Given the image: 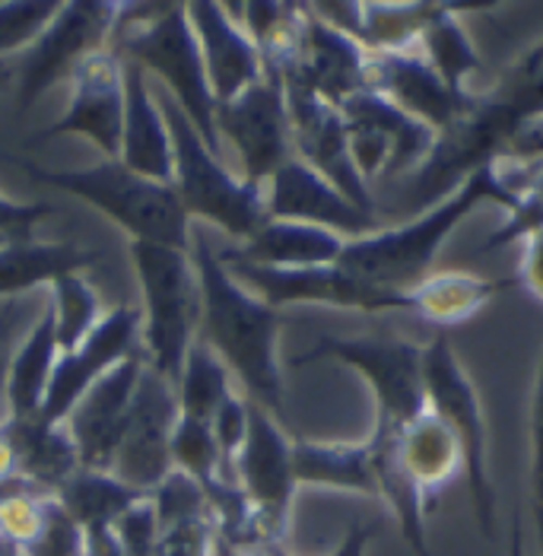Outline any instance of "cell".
<instances>
[{"instance_id":"18","label":"cell","mask_w":543,"mask_h":556,"mask_svg":"<svg viewBox=\"0 0 543 556\" xmlns=\"http://www.w3.org/2000/svg\"><path fill=\"white\" fill-rule=\"evenodd\" d=\"M140 372H143V350L122 359L102 379H96L74 404V410L64 417V429L74 439L84 471H112Z\"/></svg>"},{"instance_id":"41","label":"cell","mask_w":543,"mask_h":556,"mask_svg":"<svg viewBox=\"0 0 543 556\" xmlns=\"http://www.w3.org/2000/svg\"><path fill=\"white\" fill-rule=\"evenodd\" d=\"M515 280L543 305V229L521 242V267Z\"/></svg>"},{"instance_id":"30","label":"cell","mask_w":543,"mask_h":556,"mask_svg":"<svg viewBox=\"0 0 543 556\" xmlns=\"http://www.w3.org/2000/svg\"><path fill=\"white\" fill-rule=\"evenodd\" d=\"M293 473L295 483H318L378 500L369 442H295Z\"/></svg>"},{"instance_id":"45","label":"cell","mask_w":543,"mask_h":556,"mask_svg":"<svg viewBox=\"0 0 543 556\" xmlns=\"http://www.w3.org/2000/svg\"><path fill=\"white\" fill-rule=\"evenodd\" d=\"M0 556H23L20 547H13V544H7L3 538H0Z\"/></svg>"},{"instance_id":"24","label":"cell","mask_w":543,"mask_h":556,"mask_svg":"<svg viewBox=\"0 0 543 556\" xmlns=\"http://www.w3.org/2000/svg\"><path fill=\"white\" fill-rule=\"evenodd\" d=\"M308 10L356 39L369 54H381L417 51L439 3H308Z\"/></svg>"},{"instance_id":"39","label":"cell","mask_w":543,"mask_h":556,"mask_svg":"<svg viewBox=\"0 0 543 556\" xmlns=\"http://www.w3.org/2000/svg\"><path fill=\"white\" fill-rule=\"evenodd\" d=\"M531 509L538 525V544L543 551V343L534 386V410H531Z\"/></svg>"},{"instance_id":"27","label":"cell","mask_w":543,"mask_h":556,"mask_svg":"<svg viewBox=\"0 0 543 556\" xmlns=\"http://www.w3.org/2000/svg\"><path fill=\"white\" fill-rule=\"evenodd\" d=\"M518 287V280H493L467 270H432L419 280L417 287L407 290L411 312H417L422 321L435 328H455L473 318L480 308L500 296L502 290Z\"/></svg>"},{"instance_id":"1","label":"cell","mask_w":543,"mask_h":556,"mask_svg":"<svg viewBox=\"0 0 543 556\" xmlns=\"http://www.w3.org/2000/svg\"><path fill=\"white\" fill-rule=\"evenodd\" d=\"M188 255L201 277V341H207L226 369L242 382L249 401L261 404L274 420L287 417V394L280 376V315L249 293L216 257L204 232L191 229Z\"/></svg>"},{"instance_id":"32","label":"cell","mask_w":543,"mask_h":556,"mask_svg":"<svg viewBox=\"0 0 543 556\" xmlns=\"http://www.w3.org/2000/svg\"><path fill=\"white\" fill-rule=\"evenodd\" d=\"M232 372L226 369V363L216 356V350L207 341L191 343L181 376L175 382V394H178V410L188 420H201L210 424L216 407L232 394Z\"/></svg>"},{"instance_id":"47","label":"cell","mask_w":543,"mask_h":556,"mask_svg":"<svg viewBox=\"0 0 543 556\" xmlns=\"http://www.w3.org/2000/svg\"><path fill=\"white\" fill-rule=\"evenodd\" d=\"M541 556H543V551H541Z\"/></svg>"},{"instance_id":"6","label":"cell","mask_w":543,"mask_h":556,"mask_svg":"<svg viewBox=\"0 0 543 556\" xmlns=\"http://www.w3.org/2000/svg\"><path fill=\"white\" fill-rule=\"evenodd\" d=\"M36 178L61 188L89 207L115 219L130 242H153L168 249H191V216L185 211L172 185L150 181L137 172L125 169L118 160L86 166V169H33Z\"/></svg>"},{"instance_id":"28","label":"cell","mask_w":543,"mask_h":556,"mask_svg":"<svg viewBox=\"0 0 543 556\" xmlns=\"http://www.w3.org/2000/svg\"><path fill=\"white\" fill-rule=\"evenodd\" d=\"M346 239H340L331 229L308 226V223H287V219H267L249 242L226 249L223 255L264 264V267H328L337 264Z\"/></svg>"},{"instance_id":"31","label":"cell","mask_w":543,"mask_h":556,"mask_svg":"<svg viewBox=\"0 0 543 556\" xmlns=\"http://www.w3.org/2000/svg\"><path fill=\"white\" fill-rule=\"evenodd\" d=\"M460 10H467V7H460V3H439L435 16L422 29L417 51L455 92H470L467 80L473 74H480V54H477V48L470 42V36L464 33V26H460Z\"/></svg>"},{"instance_id":"33","label":"cell","mask_w":543,"mask_h":556,"mask_svg":"<svg viewBox=\"0 0 543 556\" xmlns=\"http://www.w3.org/2000/svg\"><path fill=\"white\" fill-rule=\"evenodd\" d=\"M54 500L61 503V509L71 515L77 525L84 528H105L112 525L122 513H127L140 493H134L122 480H115L105 471H80L74 473L58 493Z\"/></svg>"},{"instance_id":"10","label":"cell","mask_w":543,"mask_h":556,"mask_svg":"<svg viewBox=\"0 0 543 556\" xmlns=\"http://www.w3.org/2000/svg\"><path fill=\"white\" fill-rule=\"evenodd\" d=\"M340 115L346 125L353 163L369 181V188L376 178L414 175L432 153L439 137L429 125L401 112L394 102L372 89H363L359 96L343 102Z\"/></svg>"},{"instance_id":"11","label":"cell","mask_w":543,"mask_h":556,"mask_svg":"<svg viewBox=\"0 0 543 556\" xmlns=\"http://www.w3.org/2000/svg\"><path fill=\"white\" fill-rule=\"evenodd\" d=\"M178 394L175 386L143 363L140 382L127 407L125 432L112 462V477L140 496H150L168 473L175 471L172 435L178 427Z\"/></svg>"},{"instance_id":"38","label":"cell","mask_w":543,"mask_h":556,"mask_svg":"<svg viewBox=\"0 0 543 556\" xmlns=\"http://www.w3.org/2000/svg\"><path fill=\"white\" fill-rule=\"evenodd\" d=\"M48 293H26V296H10L0 300V376H3V363L13 350V343L26 334V328L42 315ZM3 391V386H0Z\"/></svg>"},{"instance_id":"7","label":"cell","mask_w":543,"mask_h":556,"mask_svg":"<svg viewBox=\"0 0 543 556\" xmlns=\"http://www.w3.org/2000/svg\"><path fill=\"white\" fill-rule=\"evenodd\" d=\"M422 386L429 410L445 420L460 445L464 477L470 483L477 521L487 538L496 528V490L490 480V442H487V417L480 407V394L464 372L455 346L445 331H439L429 346H422Z\"/></svg>"},{"instance_id":"9","label":"cell","mask_w":543,"mask_h":556,"mask_svg":"<svg viewBox=\"0 0 543 556\" xmlns=\"http://www.w3.org/2000/svg\"><path fill=\"white\" fill-rule=\"evenodd\" d=\"M216 257L249 293L267 302L270 308L312 302V305L359 308V312H404V308L411 312L407 293L366 283L337 264H328V267H264V264L239 261V257L223 255V252H216Z\"/></svg>"},{"instance_id":"15","label":"cell","mask_w":543,"mask_h":556,"mask_svg":"<svg viewBox=\"0 0 543 556\" xmlns=\"http://www.w3.org/2000/svg\"><path fill=\"white\" fill-rule=\"evenodd\" d=\"M67 80V105L42 137L80 134L109 160H118L125 130V61L112 48H99L86 54Z\"/></svg>"},{"instance_id":"21","label":"cell","mask_w":543,"mask_h":556,"mask_svg":"<svg viewBox=\"0 0 543 556\" xmlns=\"http://www.w3.org/2000/svg\"><path fill=\"white\" fill-rule=\"evenodd\" d=\"M366 64H369V51L363 45L334 26H328L325 20H318L308 10L302 58L290 71L280 74V84L302 86V89L315 92L321 102L340 109L343 102H350L353 96L369 89Z\"/></svg>"},{"instance_id":"36","label":"cell","mask_w":543,"mask_h":556,"mask_svg":"<svg viewBox=\"0 0 543 556\" xmlns=\"http://www.w3.org/2000/svg\"><path fill=\"white\" fill-rule=\"evenodd\" d=\"M61 3L48 0H7L0 3V54L29 51L54 23Z\"/></svg>"},{"instance_id":"12","label":"cell","mask_w":543,"mask_h":556,"mask_svg":"<svg viewBox=\"0 0 543 556\" xmlns=\"http://www.w3.org/2000/svg\"><path fill=\"white\" fill-rule=\"evenodd\" d=\"M216 137L236 150L242 163V178L251 185H267V178L293 160L290 112L280 77L264 74V80L249 86L232 102L216 105Z\"/></svg>"},{"instance_id":"25","label":"cell","mask_w":543,"mask_h":556,"mask_svg":"<svg viewBox=\"0 0 543 556\" xmlns=\"http://www.w3.org/2000/svg\"><path fill=\"white\" fill-rule=\"evenodd\" d=\"M61 356V343H58V325H54V312L51 302H45L42 315L26 328V334L13 343L7 363H3V404H7V417L13 424H29L39 420L51 382V369Z\"/></svg>"},{"instance_id":"40","label":"cell","mask_w":543,"mask_h":556,"mask_svg":"<svg viewBox=\"0 0 543 556\" xmlns=\"http://www.w3.org/2000/svg\"><path fill=\"white\" fill-rule=\"evenodd\" d=\"M54 214L51 204H20L0 194V239L3 242H29L39 219Z\"/></svg>"},{"instance_id":"17","label":"cell","mask_w":543,"mask_h":556,"mask_svg":"<svg viewBox=\"0 0 543 556\" xmlns=\"http://www.w3.org/2000/svg\"><path fill=\"white\" fill-rule=\"evenodd\" d=\"M236 480L249 503L283 541L295 493L293 442L261 404L249 401V435L236 458Z\"/></svg>"},{"instance_id":"5","label":"cell","mask_w":543,"mask_h":556,"mask_svg":"<svg viewBox=\"0 0 543 556\" xmlns=\"http://www.w3.org/2000/svg\"><path fill=\"white\" fill-rule=\"evenodd\" d=\"M153 96L163 109L172 150H175V181L188 216H201L223 229L239 245L249 242L251 236L270 219L264 204V185H251L242 175L229 169L226 160L213 156L204 143V137L191 125V118L181 112V105L172 99V92L153 84Z\"/></svg>"},{"instance_id":"8","label":"cell","mask_w":543,"mask_h":556,"mask_svg":"<svg viewBox=\"0 0 543 556\" xmlns=\"http://www.w3.org/2000/svg\"><path fill=\"white\" fill-rule=\"evenodd\" d=\"M340 359L353 366L376 394V435H401L429 410L422 386V346L404 338H325L295 366L312 359Z\"/></svg>"},{"instance_id":"44","label":"cell","mask_w":543,"mask_h":556,"mask_svg":"<svg viewBox=\"0 0 543 556\" xmlns=\"http://www.w3.org/2000/svg\"><path fill=\"white\" fill-rule=\"evenodd\" d=\"M508 556H528L525 554V538H521V521H518V513L512 515V531H508Z\"/></svg>"},{"instance_id":"3","label":"cell","mask_w":543,"mask_h":556,"mask_svg":"<svg viewBox=\"0 0 543 556\" xmlns=\"http://www.w3.org/2000/svg\"><path fill=\"white\" fill-rule=\"evenodd\" d=\"M112 42H118L112 48L118 58L125 54V61L137 64L153 84L172 92V99L181 105V112L204 137L210 153L223 160L226 153L216 137V102L210 96L204 58L188 20V7L185 3L150 7L147 20H125L118 13Z\"/></svg>"},{"instance_id":"14","label":"cell","mask_w":543,"mask_h":556,"mask_svg":"<svg viewBox=\"0 0 543 556\" xmlns=\"http://www.w3.org/2000/svg\"><path fill=\"white\" fill-rule=\"evenodd\" d=\"M118 13L122 3H96V0L61 3L54 23L26 51L23 80H20V109H29L48 86H54L61 77H71V71L86 54L112 42Z\"/></svg>"},{"instance_id":"20","label":"cell","mask_w":543,"mask_h":556,"mask_svg":"<svg viewBox=\"0 0 543 556\" xmlns=\"http://www.w3.org/2000/svg\"><path fill=\"white\" fill-rule=\"evenodd\" d=\"M366 84L435 134L452 128L473 99V92H455L429 67V61L419 51L369 54Z\"/></svg>"},{"instance_id":"26","label":"cell","mask_w":543,"mask_h":556,"mask_svg":"<svg viewBox=\"0 0 543 556\" xmlns=\"http://www.w3.org/2000/svg\"><path fill=\"white\" fill-rule=\"evenodd\" d=\"M397 455H401V468L422 493L426 513H432L439 506L442 490L452 486L455 477L464 473L458 439L449 429V424L439 420L432 410L419 414L417 420L401 432Z\"/></svg>"},{"instance_id":"2","label":"cell","mask_w":543,"mask_h":556,"mask_svg":"<svg viewBox=\"0 0 543 556\" xmlns=\"http://www.w3.org/2000/svg\"><path fill=\"white\" fill-rule=\"evenodd\" d=\"M487 201L500 204L505 214L515 204V198L508 194V188L502 185L493 166L473 172L460 188H455L439 204H432L429 211L346 242L337 257V267H343L346 274L366 283L407 293L426 274H432L439 249L458 229L460 219L473 214Z\"/></svg>"},{"instance_id":"34","label":"cell","mask_w":543,"mask_h":556,"mask_svg":"<svg viewBox=\"0 0 543 556\" xmlns=\"http://www.w3.org/2000/svg\"><path fill=\"white\" fill-rule=\"evenodd\" d=\"M48 302H51V312H54L61 353L77 350L105 315L102 296L86 280V274H67V277L54 280L48 287Z\"/></svg>"},{"instance_id":"22","label":"cell","mask_w":543,"mask_h":556,"mask_svg":"<svg viewBox=\"0 0 543 556\" xmlns=\"http://www.w3.org/2000/svg\"><path fill=\"white\" fill-rule=\"evenodd\" d=\"M191 29L201 45L210 96L216 105L232 102L249 86L264 80V61L251 36L223 3H185Z\"/></svg>"},{"instance_id":"19","label":"cell","mask_w":543,"mask_h":556,"mask_svg":"<svg viewBox=\"0 0 543 556\" xmlns=\"http://www.w3.org/2000/svg\"><path fill=\"white\" fill-rule=\"evenodd\" d=\"M264 204H267L270 219L321 226V229L337 232L346 242L381 229L378 216L363 214L359 207H353L325 175H318L295 156L267 178Z\"/></svg>"},{"instance_id":"43","label":"cell","mask_w":543,"mask_h":556,"mask_svg":"<svg viewBox=\"0 0 543 556\" xmlns=\"http://www.w3.org/2000/svg\"><path fill=\"white\" fill-rule=\"evenodd\" d=\"M372 534H376L372 525H353L331 556H366V544L372 541Z\"/></svg>"},{"instance_id":"46","label":"cell","mask_w":543,"mask_h":556,"mask_svg":"<svg viewBox=\"0 0 543 556\" xmlns=\"http://www.w3.org/2000/svg\"><path fill=\"white\" fill-rule=\"evenodd\" d=\"M0 245H7V242H3V239H0Z\"/></svg>"},{"instance_id":"13","label":"cell","mask_w":543,"mask_h":556,"mask_svg":"<svg viewBox=\"0 0 543 556\" xmlns=\"http://www.w3.org/2000/svg\"><path fill=\"white\" fill-rule=\"evenodd\" d=\"M287 92V112H290V137H293V156L305 166L325 175L337 191L359 207L363 214H376V194L369 181L359 175L350 140H346V125L340 109L321 102L315 92L302 89L295 84H283Z\"/></svg>"},{"instance_id":"37","label":"cell","mask_w":543,"mask_h":556,"mask_svg":"<svg viewBox=\"0 0 543 556\" xmlns=\"http://www.w3.org/2000/svg\"><path fill=\"white\" fill-rule=\"evenodd\" d=\"M210 432H213V442L219 448V458L236 471V458L245 445V435H249V397H242L239 391H232L213 414L210 420Z\"/></svg>"},{"instance_id":"4","label":"cell","mask_w":543,"mask_h":556,"mask_svg":"<svg viewBox=\"0 0 543 556\" xmlns=\"http://www.w3.org/2000/svg\"><path fill=\"white\" fill-rule=\"evenodd\" d=\"M137 280H140V346L143 363L156 369L172 386L181 376L191 343L201 338V277L188 252L130 242L127 245Z\"/></svg>"},{"instance_id":"29","label":"cell","mask_w":543,"mask_h":556,"mask_svg":"<svg viewBox=\"0 0 543 556\" xmlns=\"http://www.w3.org/2000/svg\"><path fill=\"white\" fill-rule=\"evenodd\" d=\"M99 261L77 242H7L0 245V300L26 296Z\"/></svg>"},{"instance_id":"23","label":"cell","mask_w":543,"mask_h":556,"mask_svg":"<svg viewBox=\"0 0 543 556\" xmlns=\"http://www.w3.org/2000/svg\"><path fill=\"white\" fill-rule=\"evenodd\" d=\"M118 163L160 185L175 181L172 134L153 96V80L130 61H125V130Z\"/></svg>"},{"instance_id":"16","label":"cell","mask_w":543,"mask_h":556,"mask_svg":"<svg viewBox=\"0 0 543 556\" xmlns=\"http://www.w3.org/2000/svg\"><path fill=\"white\" fill-rule=\"evenodd\" d=\"M137 343H140V308H134V305L109 308L102 315V321L92 328V334L77 350H67L58 356L39 424L45 427L64 424V417L84 397L86 388L96 379H102L109 369H115L122 359L134 356L140 350Z\"/></svg>"},{"instance_id":"42","label":"cell","mask_w":543,"mask_h":556,"mask_svg":"<svg viewBox=\"0 0 543 556\" xmlns=\"http://www.w3.org/2000/svg\"><path fill=\"white\" fill-rule=\"evenodd\" d=\"M502 160H512V163H538V160H543V118L531 122L528 128L521 130L508 143Z\"/></svg>"},{"instance_id":"35","label":"cell","mask_w":543,"mask_h":556,"mask_svg":"<svg viewBox=\"0 0 543 556\" xmlns=\"http://www.w3.org/2000/svg\"><path fill=\"white\" fill-rule=\"evenodd\" d=\"M487 96L496 99L521 130L543 118V39L518 54Z\"/></svg>"}]
</instances>
